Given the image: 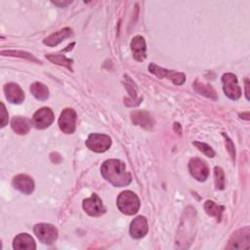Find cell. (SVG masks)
Segmentation results:
<instances>
[{
    "instance_id": "44dd1931",
    "label": "cell",
    "mask_w": 250,
    "mask_h": 250,
    "mask_svg": "<svg viewBox=\"0 0 250 250\" xmlns=\"http://www.w3.org/2000/svg\"><path fill=\"white\" fill-rule=\"evenodd\" d=\"M193 89L195 90V92H197L198 94H200L204 97H207L211 100H217L216 91L208 84H204L199 81H195V82H193Z\"/></svg>"
},
{
    "instance_id": "9a60e30c",
    "label": "cell",
    "mask_w": 250,
    "mask_h": 250,
    "mask_svg": "<svg viewBox=\"0 0 250 250\" xmlns=\"http://www.w3.org/2000/svg\"><path fill=\"white\" fill-rule=\"evenodd\" d=\"M131 50L135 60L142 62L146 58V45L145 38L141 35L135 36L131 41Z\"/></svg>"
},
{
    "instance_id": "7402d4cb",
    "label": "cell",
    "mask_w": 250,
    "mask_h": 250,
    "mask_svg": "<svg viewBox=\"0 0 250 250\" xmlns=\"http://www.w3.org/2000/svg\"><path fill=\"white\" fill-rule=\"evenodd\" d=\"M204 209L206 211V213L211 216V217H215L217 219L218 222L221 221L222 219V215L224 212V206L216 204L214 201L211 200H207L204 203Z\"/></svg>"
},
{
    "instance_id": "5b68a950",
    "label": "cell",
    "mask_w": 250,
    "mask_h": 250,
    "mask_svg": "<svg viewBox=\"0 0 250 250\" xmlns=\"http://www.w3.org/2000/svg\"><path fill=\"white\" fill-rule=\"evenodd\" d=\"M148 70L154 74L158 78H167L171 80L176 85H182L184 84L186 80V75L183 72H178L175 70H170L166 68H162L159 65H156L154 63H150L148 65Z\"/></svg>"
},
{
    "instance_id": "6da1fadb",
    "label": "cell",
    "mask_w": 250,
    "mask_h": 250,
    "mask_svg": "<svg viewBox=\"0 0 250 250\" xmlns=\"http://www.w3.org/2000/svg\"><path fill=\"white\" fill-rule=\"evenodd\" d=\"M103 177L115 187L128 186L132 177L131 174L126 170L125 164L117 159L105 160L101 167Z\"/></svg>"
},
{
    "instance_id": "ffe728a7",
    "label": "cell",
    "mask_w": 250,
    "mask_h": 250,
    "mask_svg": "<svg viewBox=\"0 0 250 250\" xmlns=\"http://www.w3.org/2000/svg\"><path fill=\"white\" fill-rule=\"evenodd\" d=\"M30 92L38 101H46L49 98V90L47 86L40 82H34L31 84Z\"/></svg>"
},
{
    "instance_id": "4fadbf2b",
    "label": "cell",
    "mask_w": 250,
    "mask_h": 250,
    "mask_svg": "<svg viewBox=\"0 0 250 250\" xmlns=\"http://www.w3.org/2000/svg\"><path fill=\"white\" fill-rule=\"evenodd\" d=\"M13 186L16 189L20 190L22 193L25 194H30L33 189H34V182L33 180L24 174H20L17 175L14 179H13Z\"/></svg>"
},
{
    "instance_id": "30bf717a",
    "label": "cell",
    "mask_w": 250,
    "mask_h": 250,
    "mask_svg": "<svg viewBox=\"0 0 250 250\" xmlns=\"http://www.w3.org/2000/svg\"><path fill=\"white\" fill-rule=\"evenodd\" d=\"M188 170L191 176L199 182H204L209 175V169L206 162L198 157H193L189 160Z\"/></svg>"
},
{
    "instance_id": "277c9868",
    "label": "cell",
    "mask_w": 250,
    "mask_h": 250,
    "mask_svg": "<svg viewBox=\"0 0 250 250\" xmlns=\"http://www.w3.org/2000/svg\"><path fill=\"white\" fill-rule=\"evenodd\" d=\"M250 242V229L249 227L239 229L230 236L227 249H246L249 248Z\"/></svg>"
},
{
    "instance_id": "e0dca14e",
    "label": "cell",
    "mask_w": 250,
    "mask_h": 250,
    "mask_svg": "<svg viewBox=\"0 0 250 250\" xmlns=\"http://www.w3.org/2000/svg\"><path fill=\"white\" fill-rule=\"evenodd\" d=\"M70 35H71V29L68 27H64V28L49 35L47 38H45L43 40V43L47 46L54 47V46H57L58 44H60L61 42H62L65 38L69 37Z\"/></svg>"
},
{
    "instance_id": "4316f807",
    "label": "cell",
    "mask_w": 250,
    "mask_h": 250,
    "mask_svg": "<svg viewBox=\"0 0 250 250\" xmlns=\"http://www.w3.org/2000/svg\"><path fill=\"white\" fill-rule=\"evenodd\" d=\"M223 136L225 137V140H226V146H227V148H228V150H229V152L231 158L234 160V157H235V149H234V146H233V144H232V141H231L228 136H226L225 134H223Z\"/></svg>"
},
{
    "instance_id": "3957f363",
    "label": "cell",
    "mask_w": 250,
    "mask_h": 250,
    "mask_svg": "<svg viewBox=\"0 0 250 250\" xmlns=\"http://www.w3.org/2000/svg\"><path fill=\"white\" fill-rule=\"evenodd\" d=\"M223 90L227 97L230 100L236 101L241 96V89L237 82V77L233 73L228 72L222 76Z\"/></svg>"
},
{
    "instance_id": "f546056e",
    "label": "cell",
    "mask_w": 250,
    "mask_h": 250,
    "mask_svg": "<svg viewBox=\"0 0 250 250\" xmlns=\"http://www.w3.org/2000/svg\"><path fill=\"white\" fill-rule=\"evenodd\" d=\"M249 83H248V79H245V88H246V92H245V95H246V98L247 99H249V97H248V85Z\"/></svg>"
},
{
    "instance_id": "83f0119b",
    "label": "cell",
    "mask_w": 250,
    "mask_h": 250,
    "mask_svg": "<svg viewBox=\"0 0 250 250\" xmlns=\"http://www.w3.org/2000/svg\"><path fill=\"white\" fill-rule=\"evenodd\" d=\"M8 122V112L3 103H1V127H4Z\"/></svg>"
},
{
    "instance_id": "cb8c5ba5",
    "label": "cell",
    "mask_w": 250,
    "mask_h": 250,
    "mask_svg": "<svg viewBox=\"0 0 250 250\" xmlns=\"http://www.w3.org/2000/svg\"><path fill=\"white\" fill-rule=\"evenodd\" d=\"M1 54L3 56H14V57H20L22 59H26L35 62H40V61H38L35 57H33L31 54L26 53V52H22V51H15V50H8V51H2Z\"/></svg>"
},
{
    "instance_id": "7c38bea8",
    "label": "cell",
    "mask_w": 250,
    "mask_h": 250,
    "mask_svg": "<svg viewBox=\"0 0 250 250\" xmlns=\"http://www.w3.org/2000/svg\"><path fill=\"white\" fill-rule=\"evenodd\" d=\"M148 231L147 220L144 216H138L130 225V235L133 238L139 239L144 237Z\"/></svg>"
},
{
    "instance_id": "5bb4252c",
    "label": "cell",
    "mask_w": 250,
    "mask_h": 250,
    "mask_svg": "<svg viewBox=\"0 0 250 250\" xmlns=\"http://www.w3.org/2000/svg\"><path fill=\"white\" fill-rule=\"evenodd\" d=\"M4 93L7 100L12 104H21L24 100V93L16 83H8L4 86Z\"/></svg>"
},
{
    "instance_id": "7a4b0ae2",
    "label": "cell",
    "mask_w": 250,
    "mask_h": 250,
    "mask_svg": "<svg viewBox=\"0 0 250 250\" xmlns=\"http://www.w3.org/2000/svg\"><path fill=\"white\" fill-rule=\"evenodd\" d=\"M116 204L123 214L134 215L139 211L141 203L139 197L133 191L125 190L118 195Z\"/></svg>"
},
{
    "instance_id": "52a82bcc",
    "label": "cell",
    "mask_w": 250,
    "mask_h": 250,
    "mask_svg": "<svg viewBox=\"0 0 250 250\" xmlns=\"http://www.w3.org/2000/svg\"><path fill=\"white\" fill-rule=\"evenodd\" d=\"M33 230L37 238L45 244H52L58 238V229L50 224H38Z\"/></svg>"
},
{
    "instance_id": "484cf974",
    "label": "cell",
    "mask_w": 250,
    "mask_h": 250,
    "mask_svg": "<svg viewBox=\"0 0 250 250\" xmlns=\"http://www.w3.org/2000/svg\"><path fill=\"white\" fill-rule=\"evenodd\" d=\"M193 146H195L206 156H208V157H214L215 156V151L207 144L201 143V142H193Z\"/></svg>"
},
{
    "instance_id": "9c48e42d",
    "label": "cell",
    "mask_w": 250,
    "mask_h": 250,
    "mask_svg": "<svg viewBox=\"0 0 250 250\" xmlns=\"http://www.w3.org/2000/svg\"><path fill=\"white\" fill-rule=\"evenodd\" d=\"M83 209L92 217H99L105 213V208L102 199L96 193H93L89 198L83 200Z\"/></svg>"
},
{
    "instance_id": "603a6c76",
    "label": "cell",
    "mask_w": 250,
    "mask_h": 250,
    "mask_svg": "<svg viewBox=\"0 0 250 250\" xmlns=\"http://www.w3.org/2000/svg\"><path fill=\"white\" fill-rule=\"evenodd\" d=\"M46 59L50 61L53 63L62 65L66 67L69 70H72V60L67 59L64 55H60V54H47Z\"/></svg>"
},
{
    "instance_id": "8992f818",
    "label": "cell",
    "mask_w": 250,
    "mask_h": 250,
    "mask_svg": "<svg viewBox=\"0 0 250 250\" xmlns=\"http://www.w3.org/2000/svg\"><path fill=\"white\" fill-rule=\"evenodd\" d=\"M86 146L95 152H104L111 146V139L104 134H91L86 141Z\"/></svg>"
},
{
    "instance_id": "f1b7e54d",
    "label": "cell",
    "mask_w": 250,
    "mask_h": 250,
    "mask_svg": "<svg viewBox=\"0 0 250 250\" xmlns=\"http://www.w3.org/2000/svg\"><path fill=\"white\" fill-rule=\"evenodd\" d=\"M55 5H58V6H61V7H63V6H66V5H68V4H70V2L69 1H67V2H62V3H60V2H53Z\"/></svg>"
},
{
    "instance_id": "ba28073f",
    "label": "cell",
    "mask_w": 250,
    "mask_h": 250,
    "mask_svg": "<svg viewBox=\"0 0 250 250\" xmlns=\"http://www.w3.org/2000/svg\"><path fill=\"white\" fill-rule=\"evenodd\" d=\"M77 115L74 109L64 108L59 118V127L65 134H72L76 128Z\"/></svg>"
},
{
    "instance_id": "2e32d148",
    "label": "cell",
    "mask_w": 250,
    "mask_h": 250,
    "mask_svg": "<svg viewBox=\"0 0 250 250\" xmlns=\"http://www.w3.org/2000/svg\"><path fill=\"white\" fill-rule=\"evenodd\" d=\"M13 247L14 249H18V250H21V249L33 250V249H36V244L32 236L29 235L28 233H20L14 238Z\"/></svg>"
},
{
    "instance_id": "d4e9b609",
    "label": "cell",
    "mask_w": 250,
    "mask_h": 250,
    "mask_svg": "<svg viewBox=\"0 0 250 250\" xmlns=\"http://www.w3.org/2000/svg\"><path fill=\"white\" fill-rule=\"evenodd\" d=\"M215 187L217 189H224L225 188V174L221 167L216 166L214 169Z\"/></svg>"
},
{
    "instance_id": "d6986e66",
    "label": "cell",
    "mask_w": 250,
    "mask_h": 250,
    "mask_svg": "<svg viewBox=\"0 0 250 250\" xmlns=\"http://www.w3.org/2000/svg\"><path fill=\"white\" fill-rule=\"evenodd\" d=\"M132 121L136 125H140L146 129H149L153 125V121L150 115L146 111H134L131 113Z\"/></svg>"
},
{
    "instance_id": "8fae6325",
    "label": "cell",
    "mask_w": 250,
    "mask_h": 250,
    "mask_svg": "<svg viewBox=\"0 0 250 250\" xmlns=\"http://www.w3.org/2000/svg\"><path fill=\"white\" fill-rule=\"evenodd\" d=\"M54 112L49 107H42L33 114V125L37 129H45L54 121Z\"/></svg>"
},
{
    "instance_id": "ac0fdd59",
    "label": "cell",
    "mask_w": 250,
    "mask_h": 250,
    "mask_svg": "<svg viewBox=\"0 0 250 250\" xmlns=\"http://www.w3.org/2000/svg\"><path fill=\"white\" fill-rule=\"evenodd\" d=\"M31 122L22 116H15L11 121L13 131L19 135H25L29 132Z\"/></svg>"
}]
</instances>
